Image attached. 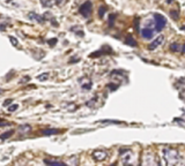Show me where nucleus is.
Returning <instances> with one entry per match:
<instances>
[{
  "instance_id": "obj_1",
  "label": "nucleus",
  "mask_w": 185,
  "mask_h": 166,
  "mask_svg": "<svg viewBox=\"0 0 185 166\" xmlns=\"http://www.w3.org/2000/svg\"><path fill=\"white\" fill-rule=\"evenodd\" d=\"M163 158L168 165H175L179 160V153L176 149L167 148L163 150Z\"/></svg>"
},
{
  "instance_id": "obj_2",
  "label": "nucleus",
  "mask_w": 185,
  "mask_h": 166,
  "mask_svg": "<svg viewBox=\"0 0 185 166\" xmlns=\"http://www.w3.org/2000/svg\"><path fill=\"white\" fill-rule=\"evenodd\" d=\"M92 1H86V2H84V4L80 6V9H79L80 14H81L84 18H89L90 14H92Z\"/></svg>"
},
{
  "instance_id": "obj_3",
  "label": "nucleus",
  "mask_w": 185,
  "mask_h": 166,
  "mask_svg": "<svg viewBox=\"0 0 185 166\" xmlns=\"http://www.w3.org/2000/svg\"><path fill=\"white\" fill-rule=\"evenodd\" d=\"M154 19H155V30L156 31L163 30V28L167 24L166 18H164L163 15H161V14H155Z\"/></svg>"
},
{
  "instance_id": "obj_4",
  "label": "nucleus",
  "mask_w": 185,
  "mask_h": 166,
  "mask_svg": "<svg viewBox=\"0 0 185 166\" xmlns=\"http://www.w3.org/2000/svg\"><path fill=\"white\" fill-rule=\"evenodd\" d=\"M144 165H156L159 164V162L156 160V157L152 152H146L145 156H144V162H142Z\"/></svg>"
},
{
  "instance_id": "obj_5",
  "label": "nucleus",
  "mask_w": 185,
  "mask_h": 166,
  "mask_svg": "<svg viewBox=\"0 0 185 166\" xmlns=\"http://www.w3.org/2000/svg\"><path fill=\"white\" fill-rule=\"evenodd\" d=\"M92 156L96 162H103L108 158V153L104 150H95Z\"/></svg>"
},
{
  "instance_id": "obj_6",
  "label": "nucleus",
  "mask_w": 185,
  "mask_h": 166,
  "mask_svg": "<svg viewBox=\"0 0 185 166\" xmlns=\"http://www.w3.org/2000/svg\"><path fill=\"white\" fill-rule=\"evenodd\" d=\"M163 42H164V36H163V35L157 36V37H156V38H155V39L149 44V46H148V48H149L150 51H154L155 48H159V46L163 43Z\"/></svg>"
},
{
  "instance_id": "obj_7",
  "label": "nucleus",
  "mask_w": 185,
  "mask_h": 166,
  "mask_svg": "<svg viewBox=\"0 0 185 166\" xmlns=\"http://www.w3.org/2000/svg\"><path fill=\"white\" fill-rule=\"evenodd\" d=\"M141 36L145 38V39H152L154 37V30L150 29V28H144L141 30Z\"/></svg>"
},
{
  "instance_id": "obj_8",
  "label": "nucleus",
  "mask_w": 185,
  "mask_h": 166,
  "mask_svg": "<svg viewBox=\"0 0 185 166\" xmlns=\"http://www.w3.org/2000/svg\"><path fill=\"white\" fill-rule=\"evenodd\" d=\"M28 16H29L30 20H36V21L40 22V23H42V22L44 21V20H43L44 18H42V16H40V15H37L36 13H29L28 14Z\"/></svg>"
},
{
  "instance_id": "obj_9",
  "label": "nucleus",
  "mask_w": 185,
  "mask_h": 166,
  "mask_svg": "<svg viewBox=\"0 0 185 166\" xmlns=\"http://www.w3.org/2000/svg\"><path fill=\"white\" fill-rule=\"evenodd\" d=\"M42 134L45 136L56 135V134H59V131H58V129H45V131H42Z\"/></svg>"
},
{
  "instance_id": "obj_10",
  "label": "nucleus",
  "mask_w": 185,
  "mask_h": 166,
  "mask_svg": "<svg viewBox=\"0 0 185 166\" xmlns=\"http://www.w3.org/2000/svg\"><path fill=\"white\" fill-rule=\"evenodd\" d=\"M170 51H172V52H181L182 46L178 43H172L170 45Z\"/></svg>"
},
{
  "instance_id": "obj_11",
  "label": "nucleus",
  "mask_w": 185,
  "mask_h": 166,
  "mask_svg": "<svg viewBox=\"0 0 185 166\" xmlns=\"http://www.w3.org/2000/svg\"><path fill=\"white\" fill-rule=\"evenodd\" d=\"M125 43L127 44V45H130V46H132V48H136V46H137V42L133 39V37H131V36H127V37H126Z\"/></svg>"
},
{
  "instance_id": "obj_12",
  "label": "nucleus",
  "mask_w": 185,
  "mask_h": 166,
  "mask_svg": "<svg viewBox=\"0 0 185 166\" xmlns=\"http://www.w3.org/2000/svg\"><path fill=\"white\" fill-rule=\"evenodd\" d=\"M44 163H45V164H48V165H56V166H64V165H65V163H62V162H57V160H49V159H45Z\"/></svg>"
},
{
  "instance_id": "obj_13",
  "label": "nucleus",
  "mask_w": 185,
  "mask_h": 166,
  "mask_svg": "<svg viewBox=\"0 0 185 166\" xmlns=\"http://www.w3.org/2000/svg\"><path fill=\"white\" fill-rule=\"evenodd\" d=\"M14 134V131H5L4 134H1V135H0V140H7V139H9V137H11V136L13 135Z\"/></svg>"
},
{
  "instance_id": "obj_14",
  "label": "nucleus",
  "mask_w": 185,
  "mask_h": 166,
  "mask_svg": "<svg viewBox=\"0 0 185 166\" xmlns=\"http://www.w3.org/2000/svg\"><path fill=\"white\" fill-rule=\"evenodd\" d=\"M81 87L84 88V89H86V90H89V89L92 88V82H90V80L86 79V82L81 83Z\"/></svg>"
},
{
  "instance_id": "obj_15",
  "label": "nucleus",
  "mask_w": 185,
  "mask_h": 166,
  "mask_svg": "<svg viewBox=\"0 0 185 166\" xmlns=\"http://www.w3.org/2000/svg\"><path fill=\"white\" fill-rule=\"evenodd\" d=\"M30 128H31V127L29 126V125H24V126L20 127L19 129H20V131H21V133H27V131H30Z\"/></svg>"
},
{
  "instance_id": "obj_16",
  "label": "nucleus",
  "mask_w": 185,
  "mask_h": 166,
  "mask_svg": "<svg viewBox=\"0 0 185 166\" xmlns=\"http://www.w3.org/2000/svg\"><path fill=\"white\" fill-rule=\"evenodd\" d=\"M105 12H106V8L104 7V6L100 7V10H98V16H100V18H103V16H104V14H105Z\"/></svg>"
},
{
  "instance_id": "obj_17",
  "label": "nucleus",
  "mask_w": 185,
  "mask_h": 166,
  "mask_svg": "<svg viewBox=\"0 0 185 166\" xmlns=\"http://www.w3.org/2000/svg\"><path fill=\"white\" fill-rule=\"evenodd\" d=\"M37 79L40 80V81H45V80L49 79V73H44L43 75H38L37 76Z\"/></svg>"
},
{
  "instance_id": "obj_18",
  "label": "nucleus",
  "mask_w": 185,
  "mask_h": 166,
  "mask_svg": "<svg viewBox=\"0 0 185 166\" xmlns=\"http://www.w3.org/2000/svg\"><path fill=\"white\" fill-rule=\"evenodd\" d=\"M18 109H19V104H13L8 107V111L9 112H15Z\"/></svg>"
},
{
  "instance_id": "obj_19",
  "label": "nucleus",
  "mask_w": 185,
  "mask_h": 166,
  "mask_svg": "<svg viewBox=\"0 0 185 166\" xmlns=\"http://www.w3.org/2000/svg\"><path fill=\"white\" fill-rule=\"evenodd\" d=\"M9 40H11V43L13 44L14 46H18L19 42H18V39H16L15 37H13V36H9Z\"/></svg>"
},
{
  "instance_id": "obj_20",
  "label": "nucleus",
  "mask_w": 185,
  "mask_h": 166,
  "mask_svg": "<svg viewBox=\"0 0 185 166\" xmlns=\"http://www.w3.org/2000/svg\"><path fill=\"white\" fill-rule=\"evenodd\" d=\"M115 18H116V15H115V14H112V15H110V18H109V23H110V26H112V24H114V21H115Z\"/></svg>"
},
{
  "instance_id": "obj_21",
  "label": "nucleus",
  "mask_w": 185,
  "mask_h": 166,
  "mask_svg": "<svg viewBox=\"0 0 185 166\" xmlns=\"http://www.w3.org/2000/svg\"><path fill=\"white\" fill-rule=\"evenodd\" d=\"M48 43L50 44L51 46H53V45H56V44H57V38H52V39H50V40H49Z\"/></svg>"
},
{
  "instance_id": "obj_22",
  "label": "nucleus",
  "mask_w": 185,
  "mask_h": 166,
  "mask_svg": "<svg viewBox=\"0 0 185 166\" xmlns=\"http://www.w3.org/2000/svg\"><path fill=\"white\" fill-rule=\"evenodd\" d=\"M13 103V99H6V101L4 102V106H8V105H11Z\"/></svg>"
},
{
  "instance_id": "obj_23",
  "label": "nucleus",
  "mask_w": 185,
  "mask_h": 166,
  "mask_svg": "<svg viewBox=\"0 0 185 166\" xmlns=\"http://www.w3.org/2000/svg\"><path fill=\"white\" fill-rule=\"evenodd\" d=\"M171 16L174 20H178V13H175V12H171Z\"/></svg>"
},
{
  "instance_id": "obj_24",
  "label": "nucleus",
  "mask_w": 185,
  "mask_h": 166,
  "mask_svg": "<svg viewBox=\"0 0 185 166\" xmlns=\"http://www.w3.org/2000/svg\"><path fill=\"white\" fill-rule=\"evenodd\" d=\"M101 122H112V123H119V121H112V120H102Z\"/></svg>"
},
{
  "instance_id": "obj_25",
  "label": "nucleus",
  "mask_w": 185,
  "mask_h": 166,
  "mask_svg": "<svg viewBox=\"0 0 185 166\" xmlns=\"http://www.w3.org/2000/svg\"><path fill=\"white\" fill-rule=\"evenodd\" d=\"M6 24H5V23H0V30H5V29H6Z\"/></svg>"
},
{
  "instance_id": "obj_26",
  "label": "nucleus",
  "mask_w": 185,
  "mask_h": 166,
  "mask_svg": "<svg viewBox=\"0 0 185 166\" xmlns=\"http://www.w3.org/2000/svg\"><path fill=\"white\" fill-rule=\"evenodd\" d=\"M138 22H139V19H136V21H134V26H136V29L139 30V28H138Z\"/></svg>"
},
{
  "instance_id": "obj_27",
  "label": "nucleus",
  "mask_w": 185,
  "mask_h": 166,
  "mask_svg": "<svg viewBox=\"0 0 185 166\" xmlns=\"http://www.w3.org/2000/svg\"><path fill=\"white\" fill-rule=\"evenodd\" d=\"M8 122H0V126H8Z\"/></svg>"
},
{
  "instance_id": "obj_28",
  "label": "nucleus",
  "mask_w": 185,
  "mask_h": 166,
  "mask_svg": "<svg viewBox=\"0 0 185 166\" xmlns=\"http://www.w3.org/2000/svg\"><path fill=\"white\" fill-rule=\"evenodd\" d=\"M181 52L185 53V45H182V51H181Z\"/></svg>"
},
{
  "instance_id": "obj_29",
  "label": "nucleus",
  "mask_w": 185,
  "mask_h": 166,
  "mask_svg": "<svg viewBox=\"0 0 185 166\" xmlns=\"http://www.w3.org/2000/svg\"><path fill=\"white\" fill-rule=\"evenodd\" d=\"M54 1H56V2H57V4H60V2H62V0H54Z\"/></svg>"
},
{
  "instance_id": "obj_30",
  "label": "nucleus",
  "mask_w": 185,
  "mask_h": 166,
  "mask_svg": "<svg viewBox=\"0 0 185 166\" xmlns=\"http://www.w3.org/2000/svg\"><path fill=\"white\" fill-rule=\"evenodd\" d=\"M2 92H4V91H2V90H1V89H0V95H1V93H2Z\"/></svg>"
},
{
  "instance_id": "obj_31",
  "label": "nucleus",
  "mask_w": 185,
  "mask_h": 166,
  "mask_svg": "<svg viewBox=\"0 0 185 166\" xmlns=\"http://www.w3.org/2000/svg\"><path fill=\"white\" fill-rule=\"evenodd\" d=\"M183 30H185V27H183Z\"/></svg>"
}]
</instances>
